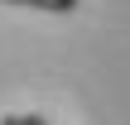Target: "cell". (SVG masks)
I'll use <instances>...</instances> for the list:
<instances>
[{
  "instance_id": "6da1fadb",
  "label": "cell",
  "mask_w": 130,
  "mask_h": 125,
  "mask_svg": "<svg viewBox=\"0 0 130 125\" xmlns=\"http://www.w3.org/2000/svg\"><path fill=\"white\" fill-rule=\"evenodd\" d=\"M0 5H19V10H43V14H72L82 0H0Z\"/></svg>"
}]
</instances>
